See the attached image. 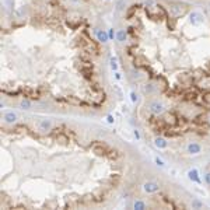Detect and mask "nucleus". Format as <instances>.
<instances>
[{
    "label": "nucleus",
    "mask_w": 210,
    "mask_h": 210,
    "mask_svg": "<svg viewBox=\"0 0 210 210\" xmlns=\"http://www.w3.org/2000/svg\"><path fill=\"white\" fill-rule=\"evenodd\" d=\"M133 134H134V137H136V140H140V139H141L140 132H139L137 129H133Z\"/></svg>",
    "instance_id": "21"
},
{
    "label": "nucleus",
    "mask_w": 210,
    "mask_h": 210,
    "mask_svg": "<svg viewBox=\"0 0 210 210\" xmlns=\"http://www.w3.org/2000/svg\"><path fill=\"white\" fill-rule=\"evenodd\" d=\"M209 122H210V118H209Z\"/></svg>",
    "instance_id": "26"
},
{
    "label": "nucleus",
    "mask_w": 210,
    "mask_h": 210,
    "mask_svg": "<svg viewBox=\"0 0 210 210\" xmlns=\"http://www.w3.org/2000/svg\"><path fill=\"white\" fill-rule=\"evenodd\" d=\"M154 146L157 148H160V150H164V148L168 147V141H167L164 137H160L158 136V137L154 139Z\"/></svg>",
    "instance_id": "10"
},
{
    "label": "nucleus",
    "mask_w": 210,
    "mask_h": 210,
    "mask_svg": "<svg viewBox=\"0 0 210 210\" xmlns=\"http://www.w3.org/2000/svg\"><path fill=\"white\" fill-rule=\"evenodd\" d=\"M17 119H18V116H17V114H16L14 111H6V112L3 114V122L6 125L16 123V122H17Z\"/></svg>",
    "instance_id": "4"
},
{
    "label": "nucleus",
    "mask_w": 210,
    "mask_h": 210,
    "mask_svg": "<svg viewBox=\"0 0 210 210\" xmlns=\"http://www.w3.org/2000/svg\"><path fill=\"white\" fill-rule=\"evenodd\" d=\"M143 190L146 193H155L160 190V185L154 181H147V182L143 183Z\"/></svg>",
    "instance_id": "3"
},
{
    "label": "nucleus",
    "mask_w": 210,
    "mask_h": 210,
    "mask_svg": "<svg viewBox=\"0 0 210 210\" xmlns=\"http://www.w3.org/2000/svg\"><path fill=\"white\" fill-rule=\"evenodd\" d=\"M107 122L109 125H112L115 122V118H114V115H107Z\"/></svg>",
    "instance_id": "20"
},
{
    "label": "nucleus",
    "mask_w": 210,
    "mask_h": 210,
    "mask_svg": "<svg viewBox=\"0 0 210 210\" xmlns=\"http://www.w3.org/2000/svg\"><path fill=\"white\" fill-rule=\"evenodd\" d=\"M70 2H73V3H79L80 0H70Z\"/></svg>",
    "instance_id": "25"
},
{
    "label": "nucleus",
    "mask_w": 210,
    "mask_h": 210,
    "mask_svg": "<svg viewBox=\"0 0 210 210\" xmlns=\"http://www.w3.org/2000/svg\"><path fill=\"white\" fill-rule=\"evenodd\" d=\"M108 35H109V41L111 39H114V38H116V32L114 31V28H109V30H108Z\"/></svg>",
    "instance_id": "19"
},
{
    "label": "nucleus",
    "mask_w": 210,
    "mask_h": 210,
    "mask_svg": "<svg viewBox=\"0 0 210 210\" xmlns=\"http://www.w3.org/2000/svg\"><path fill=\"white\" fill-rule=\"evenodd\" d=\"M203 16L200 13H198V11H192L190 13V16H189V23L192 25H199V24H202L203 23Z\"/></svg>",
    "instance_id": "5"
},
{
    "label": "nucleus",
    "mask_w": 210,
    "mask_h": 210,
    "mask_svg": "<svg viewBox=\"0 0 210 210\" xmlns=\"http://www.w3.org/2000/svg\"><path fill=\"white\" fill-rule=\"evenodd\" d=\"M95 37H97V39H98L101 44H107V42L109 41L108 31H104V30H95Z\"/></svg>",
    "instance_id": "7"
},
{
    "label": "nucleus",
    "mask_w": 210,
    "mask_h": 210,
    "mask_svg": "<svg viewBox=\"0 0 210 210\" xmlns=\"http://www.w3.org/2000/svg\"><path fill=\"white\" fill-rule=\"evenodd\" d=\"M38 129L41 132H49L52 129V121L51 119H46V118H44V119H41V121L38 122Z\"/></svg>",
    "instance_id": "6"
},
{
    "label": "nucleus",
    "mask_w": 210,
    "mask_h": 210,
    "mask_svg": "<svg viewBox=\"0 0 210 210\" xmlns=\"http://www.w3.org/2000/svg\"><path fill=\"white\" fill-rule=\"evenodd\" d=\"M114 74H115V79H116V80H121L122 79V76H121V73H119V72H114Z\"/></svg>",
    "instance_id": "24"
},
{
    "label": "nucleus",
    "mask_w": 210,
    "mask_h": 210,
    "mask_svg": "<svg viewBox=\"0 0 210 210\" xmlns=\"http://www.w3.org/2000/svg\"><path fill=\"white\" fill-rule=\"evenodd\" d=\"M166 109H167L166 105L158 100H154V101H151V102L148 104V111H150V114L154 115V116H160V115H162L164 112H166Z\"/></svg>",
    "instance_id": "1"
},
{
    "label": "nucleus",
    "mask_w": 210,
    "mask_h": 210,
    "mask_svg": "<svg viewBox=\"0 0 210 210\" xmlns=\"http://www.w3.org/2000/svg\"><path fill=\"white\" fill-rule=\"evenodd\" d=\"M154 162H155V166L160 167V168H164V167H166V162L162 161L161 158H158V157H154Z\"/></svg>",
    "instance_id": "18"
},
{
    "label": "nucleus",
    "mask_w": 210,
    "mask_h": 210,
    "mask_svg": "<svg viewBox=\"0 0 210 210\" xmlns=\"http://www.w3.org/2000/svg\"><path fill=\"white\" fill-rule=\"evenodd\" d=\"M127 39V34L125 30H119V31H116V41L121 42V44H123L125 41Z\"/></svg>",
    "instance_id": "11"
},
{
    "label": "nucleus",
    "mask_w": 210,
    "mask_h": 210,
    "mask_svg": "<svg viewBox=\"0 0 210 210\" xmlns=\"http://www.w3.org/2000/svg\"><path fill=\"white\" fill-rule=\"evenodd\" d=\"M132 74H130V77H132V79H133V80H139V79H141V76H143V74H141V73L140 72H139V70H132Z\"/></svg>",
    "instance_id": "17"
},
{
    "label": "nucleus",
    "mask_w": 210,
    "mask_h": 210,
    "mask_svg": "<svg viewBox=\"0 0 210 210\" xmlns=\"http://www.w3.org/2000/svg\"><path fill=\"white\" fill-rule=\"evenodd\" d=\"M205 181H206V183L210 186V171L205 174Z\"/></svg>",
    "instance_id": "23"
},
{
    "label": "nucleus",
    "mask_w": 210,
    "mask_h": 210,
    "mask_svg": "<svg viewBox=\"0 0 210 210\" xmlns=\"http://www.w3.org/2000/svg\"><path fill=\"white\" fill-rule=\"evenodd\" d=\"M133 209H136V210H144V209H147V205H146L143 200L136 199L133 202Z\"/></svg>",
    "instance_id": "12"
},
{
    "label": "nucleus",
    "mask_w": 210,
    "mask_h": 210,
    "mask_svg": "<svg viewBox=\"0 0 210 210\" xmlns=\"http://www.w3.org/2000/svg\"><path fill=\"white\" fill-rule=\"evenodd\" d=\"M109 66H111V69L114 70V72H118V63H116V58H111L109 59Z\"/></svg>",
    "instance_id": "15"
},
{
    "label": "nucleus",
    "mask_w": 210,
    "mask_h": 210,
    "mask_svg": "<svg viewBox=\"0 0 210 210\" xmlns=\"http://www.w3.org/2000/svg\"><path fill=\"white\" fill-rule=\"evenodd\" d=\"M186 153L190 155L199 154V153H202V146L199 143H196V141H190V143L186 144Z\"/></svg>",
    "instance_id": "2"
},
{
    "label": "nucleus",
    "mask_w": 210,
    "mask_h": 210,
    "mask_svg": "<svg viewBox=\"0 0 210 210\" xmlns=\"http://www.w3.org/2000/svg\"><path fill=\"white\" fill-rule=\"evenodd\" d=\"M20 108L24 111H28L32 108V102L30 100H21L20 101Z\"/></svg>",
    "instance_id": "13"
},
{
    "label": "nucleus",
    "mask_w": 210,
    "mask_h": 210,
    "mask_svg": "<svg viewBox=\"0 0 210 210\" xmlns=\"http://www.w3.org/2000/svg\"><path fill=\"white\" fill-rule=\"evenodd\" d=\"M129 97H130V101L133 104H137L139 102V95H137L136 91H130V93H129Z\"/></svg>",
    "instance_id": "16"
},
{
    "label": "nucleus",
    "mask_w": 210,
    "mask_h": 210,
    "mask_svg": "<svg viewBox=\"0 0 210 210\" xmlns=\"http://www.w3.org/2000/svg\"><path fill=\"white\" fill-rule=\"evenodd\" d=\"M171 11L174 16H179V14L183 13V9H181V6H172L171 7Z\"/></svg>",
    "instance_id": "14"
},
{
    "label": "nucleus",
    "mask_w": 210,
    "mask_h": 210,
    "mask_svg": "<svg viewBox=\"0 0 210 210\" xmlns=\"http://www.w3.org/2000/svg\"><path fill=\"white\" fill-rule=\"evenodd\" d=\"M157 90L158 88H157V86H155L154 83H147L143 86V93L147 94V95H151V94L157 93Z\"/></svg>",
    "instance_id": "9"
},
{
    "label": "nucleus",
    "mask_w": 210,
    "mask_h": 210,
    "mask_svg": "<svg viewBox=\"0 0 210 210\" xmlns=\"http://www.w3.org/2000/svg\"><path fill=\"white\" fill-rule=\"evenodd\" d=\"M202 206H203V205L200 203L199 200H193L192 202V207H198V209H199V207H202Z\"/></svg>",
    "instance_id": "22"
},
{
    "label": "nucleus",
    "mask_w": 210,
    "mask_h": 210,
    "mask_svg": "<svg viewBox=\"0 0 210 210\" xmlns=\"http://www.w3.org/2000/svg\"><path fill=\"white\" fill-rule=\"evenodd\" d=\"M188 178H189V181H192V182L195 183H202V181H200V176H199V172H198V169L192 168L188 171Z\"/></svg>",
    "instance_id": "8"
}]
</instances>
